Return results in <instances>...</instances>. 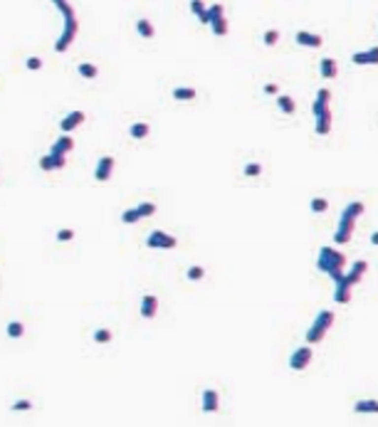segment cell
Here are the masks:
<instances>
[{
    "instance_id": "cell-1",
    "label": "cell",
    "mask_w": 378,
    "mask_h": 427,
    "mask_svg": "<svg viewBox=\"0 0 378 427\" xmlns=\"http://www.w3.org/2000/svg\"><path fill=\"white\" fill-rule=\"evenodd\" d=\"M52 3H55V5L60 8V13L65 15V30H62V35H60L57 45H55V50L62 55V52H67V50H69V45L74 42L77 30H79V23H77V15H74V10H72V5L67 3V0H52Z\"/></svg>"
},
{
    "instance_id": "cell-2",
    "label": "cell",
    "mask_w": 378,
    "mask_h": 427,
    "mask_svg": "<svg viewBox=\"0 0 378 427\" xmlns=\"http://www.w3.org/2000/svg\"><path fill=\"white\" fill-rule=\"evenodd\" d=\"M316 267L319 272L329 274L334 279V284L344 277V267H346V255H341L339 250L334 247H321L319 250V260H316Z\"/></svg>"
},
{
    "instance_id": "cell-3",
    "label": "cell",
    "mask_w": 378,
    "mask_h": 427,
    "mask_svg": "<svg viewBox=\"0 0 378 427\" xmlns=\"http://www.w3.org/2000/svg\"><path fill=\"white\" fill-rule=\"evenodd\" d=\"M331 324H334V314H331V311H319L316 319H314V324H311L309 331H307V343L311 346V343L324 341V336H326V331L331 328Z\"/></svg>"
},
{
    "instance_id": "cell-4",
    "label": "cell",
    "mask_w": 378,
    "mask_h": 427,
    "mask_svg": "<svg viewBox=\"0 0 378 427\" xmlns=\"http://www.w3.org/2000/svg\"><path fill=\"white\" fill-rule=\"evenodd\" d=\"M175 245H178V240L163 230H153L146 237V247H151V250H173Z\"/></svg>"
},
{
    "instance_id": "cell-5",
    "label": "cell",
    "mask_w": 378,
    "mask_h": 427,
    "mask_svg": "<svg viewBox=\"0 0 378 427\" xmlns=\"http://www.w3.org/2000/svg\"><path fill=\"white\" fill-rule=\"evenodd\" d=\"M353 228H356V220L341 215V218H339V228H336V232H334V242H336V245H346V242L351 240V235H353Z\"/></svg>"
},
{
    "instance_id": "cell-6",
    "label": "cell",
    "mask_w": 378,
    "mask_h": 427,
    "mask_svg": "<svg viewBox=\"0 0 378 427\" xmlns=\"http://www.w3.org/2000/svg\"><path fill=\"white\" fill-rule=\"evenodd\" d=\"M311 348H309V343L307 346H302V348H297L292 356H289V368L292 370H304V368H309V363H311Z\"/></svg>"
},
{
    "instance_id": "cell-7",
    "label": "cell",
    "mask_w": 378,
    "mask_h": 427,
    "mask_svg": "<svg viewBox=\"0 0 378 427\" xmlns=\"http://www.w3.org/2000/svg\"><path fill=\"white\" fill-rule=\"evenodd\" d=\"M294 40H297V45H302V47H311V50H316V47L324 45V37H321V35H316V33H307V30H299V33L294 35Z\"/></svg>"
},
{
    "instance_id": "cell-8",
    "label": "cell",
    "mask_w": 378,
    "mask_h": 427,
    "mask_svg": "<svg viewBox=\"0 0 378 427\" xmlns=\"http://www.w3.org/2000/svg\"><path fill=\"white\" fill-rule=\"evenodd\" d=\"M111 170H114V158L111 156H102L99 163H97V168H94V178L99 183H104V180L111 178Z\"/></svg>"
},
{
    "instance_id": "cell-9",
    "label": "cell",
    "mask_w": 378,
    "mask_h": 427,
    "mask_svg": "<svg viewBox=\"0 0 378 427\" xmlns=\"http://www.w3.org/2000/svg\"><path fill=\"white\" fill-rule=\"evenodd\" d=\"M351 62L363 67V65H378V47H371V50H363V52H353L351 55Z\"/></svg>"
},
{
    "instance_id": "cell-10",
    "label": "cell",
    "mask_w": 378,
    "mask_h": 427,
    "mask_svg": "<svg viewBox=\"0 0 378 427\" xmlns=\"http://www.w3.org/2000/svg\"><path fill=\"white\" fill-rule=\"evenodd\" d=\"M84 119H87V114H84V111H72V114H67V116L60 121V129H62L65 133H69L72 129L82 126V124H84Z\"/></svg>"
},
{
    "instance_id": "cell-11",
    "label": "cell",
    "mask_w": 378,
    "mask_h": 427,
    "mask_svg": "<svg viewBox=\"0 0 378 427\" xmlns=\"http://www.w3.org/2000/svg\"><path fill=\"white\" fill-rule=\"evenodd\" d=\"M319 74H321V79H336V77H339V65H336V60H331V57L319 60Z\"/></svg>"
},
{
    "instance_id": "cell-12",
    "label": "cell",
    "mask_w": 378,
    "mask_h": 427,
    "mask_svg": "<svg viewBox=\"0 0 378 427\" xmlns=\"http://www.w3.org/2000/svg\"><path fill=\"white\" fill-rule=\"evenodd\" d=\"M329 101H331V94H329V89H319V92H316V101H314V106H311L314 116L329 114Z\"/></svg>"
},
{
    "instance_id": "cell-13",
    "label": "cell",
    "mask_w": 378,
    "mask_h": 427,
    "mask_svg": "<svg viewBox=\"0 0 378 427\" xmlns=\"http://www.w3.org/2000/svg\"><path fill=\"white\" fill-rule=\"evenodd\" d=\"M158 311V299L153 294H143L141 296V319H153Z\"/></svg>"
},
{
    "instance_id": "cell-14",
    "label": "cell",
    "mask_w": 378,
    "mask_h": 427,
    "mask_svg": "<svg viewBox=\"0 0 378 427\" xmlns=\"http://www.w3.org/2000/svg\"><path fill=\"white\" fill-rule=\"evenodd\" d=\"M72 148H74V138L65 133V136H60V138H57V141L52 143L50 153H60V156H67V153H69Z\"/></svg>"
},
{
    "instance_id": "cell-15",
    "label": "cell",
    "mask_w": 378,
    "mask_h": 427,
    "mask_svg": "<svg viewBox=\"0 0 378 427\" xmlns=\"http://www.w3.org/2000/svg\"><path fill=\"white\" fill-rule=\"evenodd\" d=\"M220 407V400H218V393L215 390H203V412H218Z\"/></svg>"
},
{
    "instance_id": "cell-16",
    "label": "cell",
    "mask_w": 378,
    "mask_h": 427,
    "mask_svg": "<svg viewBox=\"0 0 378 427\" xmlns=\"http://www.w3.org/2000/svg\"><path fill=\"white\" fill-rule=\"evenodd\" d=\"M353 412H358V415H366V412L378 415V400H373V397H368V400H358V402L353 405Z\"/></svg>"
},
{
    "instance_id": "cell-17",
    "label": "cell",
    "mask_w": 378,
    "mask_h": 427,
    "mask_svg": "<svg viewBox=\"0 0 378 427\" xmlns=\"http://www.w3.org/2000/svg\"><path fill=\"white\" fill-rule=\"evenodd\" d=\"M129 133H131V138H136V141H143V138H146V136L151 133V126H148L146 121H136V124H131Z\"/></svg>"
},
{
    "instance_id": "cell-18",
    "label": "cell",
    "mask_w": 378,
    "mask_h": 427,
    "mask_svg": "<svg viewBox=\"0 0 378 427\" xmlns=\"http://www.w3.org/2000/svg\"><path fill=\"white\" fill-rule=\"evenodd\" d=\"M363 202H358V200H353V202H348L346 207H344V212L341 215H346V218H351V220H358L361 215H363Z\"/></svg>"
},
{
    "instance_id": "cell-19",
    "label": "cell",
    "mask_w": 378,
    "mask_h": 427,
    "mask_svg": "<svg viewBox=\"0 0 378 427\" xmlns=\"http://www.w3.org/2000/svg\"><path fill=\"white\" fill-rule=\"evenodd\" d=\"M314 131H316L319 136H326V133L331 131V111L316 116V126H314Z\"/></svg>"
},
{
    "instance_id": "cell-20",
    "label": "cell",
    "mask_w": 378,
    "mask_h": 427,
    "mask_svg": "<svg viewBox=\"0 0 378 427\" xmlns=\"http://www.w3.org/2000/svg\"><path fill=\"white\" fill-rule=\"evenodd\" d=\"M334 301H336V304H348V301H351V287L336 284V287H334Z\"/></svg>"
},
{
    "instance_id": "cell-21",
    "label": "cell",
    "mask_w": 378,
    "mask_h": 427,
    "mask_svg": "<svg viewBox=\"0 0 378 427\" xmlns=\"http://www.w3.org/2000/svg\"><path fill=\"white\" fill-rule=\"evenodd\" d=\"M173 99L175 101H193L196 99V89H191V87H175L173 89Z\"/></svg>"
},
{
    "instance_id": "cell-22",
    "label": "cell",
    "mask_w": 378,
    "mask_h": 427,
    "mask_svg": "<svg viewBox=\"0 0 378 427\" xmlns=\"http://www.w3.org/2000/svg\"><path fill=\"white\" fill-rule=\"evenodd\" d=\"M277 106H279V111H282V114H294V111H297L294 99H292V97H287V94L277 97Z\"/></svg>"
},
{
    "instance_id": "cell-23",
    "label": "cell",
    "mask_w": 378,
    "mask_h": 427,
    "mask_svg": "<svg viewBox=\"0 0 378 427\" xmlns=\"http://www.w3.org/2000/svg\"><path fill=\"white\" fill-rule=\"evenodd\" d=\"M136 30H138V35L141 37H146V40H151L153 35H156V30H153V25L146 20V18H141L138 23H136Z\"/></svg>"
},
{
    "instance_id": "cell-24",
    "label": "cell",
    "mask_w": 378,
    "mask_h": 427,
    "mask_svg": "<svg viewBox=\"0 0 378 427\" xmlns=\"http://www.w3.org/2000/svg\"><path fill=\"white\" fill-rule=\"evenodd\" d=\"M210 30H213V35L223 37V35H228V30H230V23H228L225 18H220V20H213V23H210Z\"/></svg>"
},
{
    "instance_id": "cell-25",
    "label": "cell",
    "mask_w": 378,
    "mask_h": 427,
    "mask_svg": "<svg viewBox=\"0 0 378 427\" xmlns=\"http://www.w3.org/2000/svg\"><path fill=\"white\" fill-rule=\"evenodd\" d=\"M77 72H79V77H84V79H94V77L99 74V69H97V65H92V62H82Z\"/></svg>"
},
{
    "instance_id": "cell-26",
    "label": "cell",
    "mask_w": 378,
    "mask_h": 427,
    "mask_svg": "<svg viewBox=\"0 0 378 427\" xmlns=\"http://www.w3.org/2000/svg\"><path fill=\"white\" fill-rule=\"evenodd\" d=\"M8 336L10 338H23L25 336V324L23 321H10L8 324Z\"/></svg>"
},
{
    "instance_id": "cell-27",
    "label": "cell",
    "mask_w": 378,
    "mask_h": 427,
    "mask_svg": "<svg viewBox=\"0 0 378 427\" xmlns=\"http://www.w3.org/2000/svg\"><path fill=\"white\" fill-rule=\"evenodd\" d=\"M141 220V212H138V207H129V210H124V215H121V223H126V225H134V223H138Z\"/></svg>"
},
{
    "instance_id": "cell-28",
    "label": "cell",
    "mask_w": 378,
    "mask_h": 427,
    "mask_svg": "<svg viewBox=\"0 0 378 427\" xmlns=\"http://www.w3.org/2000/svg\"><path fill=\"white\" fill-rule=\"evenodd\" d=\"M366 269H368V262H366V260H358V262H353V264H351V269H348V272L363 279V274H366Z\"/></svg>"
},
{
    "instance_id": "cell-29",
    "label": "cell",
    "mask_w": 378,
    "mask_h": 427,
    "mask_svg": "<svg viewBox=\"0 0 378 427\" xmlns=\"http://www.w3.org/2000/svg\"><path fill=\"white\" fill-rule=\"evenodd\" d=\"M203 277H206V269L201 264H193L191 269H188V279H191V282H201Z\"/></svg>"
},
{
    "instance_id": "cell-30",
    "label": "cell",
    "mask_w": 378,
    "mask_h": 427,
    "mask_svg": "<svg viewBox=\"0 0 378 427\" xmlns=\"http://www.w3.org/2000/svg\"><path fill=\"white\" fill-rule=\"evenodd\" d=\"M208 15H210V23H213V20H220V18H225V8H223L220 3H215V5L208 8Z\"/></svg>"
},
{
    "instance_id": "cell-31",
    "label": "cell",
    "mask_w": 378,
    "mask_h": 427,
    "mask_svg": "<svg viewBox=\"0 0 378 427\" xmlns=\"http://www.w3.org/2000/svg\"><path fill=\"white\" fill-rule=\"evenodd\" d=\"M309 207H311V212H324V210H329V200H324V197H314V200L309 202Z\"/></svg>"
},
{
    "instance_id": "cell-32",
    "label": "cell",
    "mask_w": 378,
    "mask_h": 427,
    "mask_svg": "<svg viewBox=\"0 0 378 427\" xmlns=\"http://www.w3.org/2000/svg\"><path fill=\"white\" fill-rule=\"evenodd\" d=\"M92 338H94L97 343H109V341H111V331H106V328H97Z\"/></svg>"
},
{
    "instance_id": "cell-33",
    "label": "cell",
    "mask_w": 378,
    "mask_h": 427,
    "mask_svg": "<svg viewBox=\"0 0 378 427\" xmlns=\"http://www.w3.org/2000/svg\"><path fill=\"white\" fill-rule=\"evenodd\" d=\"M277 40H279V33H277V30H267V33L262 35V42H265L267 47H272V45H277Z\"/></svg>"
},
{
    "instance_id": "cell-34",
    "label": "cell",
    "mask_w": 378,
    "mask_h": 427,
    "mask_svg": "<svg viewBox=\"0 0 378 427\" xmlns=\"http://www.w3.org/2000/svg\"><path fill=\"white\" fill-rule=\"evenodd\" d=\"M138 212H141V218H151L153 212H156V205L153 202H141L138 205Z\"/></svg>"
},
{
    "instance_id": "cell-35",
    "label": "cell",
    "mask_w": 378,
    "mask_h": 427,
    "mask_svg": "<svg viewBox=\"0 0 378 427\" xmlns=\"http://www.w3.org/2000/svg\"><path fill=\"white\" fill-rule=\"evenodd\" d=\"M242 173H245V175H252V178H257V175L262 173V165H260V163H247V165L242 168Z\"/></svg>"
},
{
    "instance_id": "cell-36",
    "label": "cell",
    "mask_w": 378,
    "mask_h": 427,
    "mask_svg": "<svg viewBox=\"0 0 378 427\" xmlns=\"http://www.w3.org/2000/svg\"><path fill=\"white\" fill-rule=\"evenodd\" d=\"M52 156V163H55V170H62L67 165V156H60V153H50Z\"/></svg>"
},
{
    "instance_id": "cell-37",
    "label": "cell",
    "mask_w": 378,
    "mask_h": 427,
    "mask_svg": "<svg viewBox=\"0 0 378 427\" xmlns=\"http://www.w3.org/2000/svg\"><path fill=\"white\" fill-rule=\"evenodd\" d=\"M57 240H60V242H69V240H74V230H69V228H62V230L57 232Z\"/></svg>"
},
{
    "instance_id": "cell-38",
    "label": "cell",
    "mask_w": 378,
    "mask_h": 427,
    "mask_svg": "<svg viewBox=\"0 0 378 427\" xmlns=\"http://www.w3.org/2000/svg\"><path fill=\"white\" fill-rule=\"evenodd\" d=\"M40 168H42V170H55V163H52V156H50V153L40 158Z\"/></svg>"
},
{
    "instance_id": "cell-39",
    "label": "cell",
    "mask_w": 378,
    "mask_h": 427,
    "mask_svg": "<svg viewBox=\"0 0 378 427\" xmlns=\"http://www.w3.org/2000/svg\"><path fill=\"white\" fill-rule=\"evenodd\" d=\"M13 410H15V412H23V410H33V402H30V400H18V402H13Z\"/></svg>"
},
{
    "instance_id": "cell-40",
    "label": "cell",
    "mask_w": 378,
    "mask_h": 427,
    "mask_svg": "<svg viewBox=\"0 0 378 427\" xmlns=\"http://www.w3.org/2000/svg\"><path fill=\"white\" fill-rule=\"evenodd\" d=\"M203 10H206V3H203V0H191V13L201 15Z\"/></svg>"
},
{
    "instance_id": "cell-41",
    "label": "cell",
    "mask_w": 378,
    "mask_h": 427,
    "mask_svg": "<svg viewBox=\"0 0 378 427\" xmlns=\"http://www.w3.org/2000/svg\"><path fill=\"white\" fill-rule=\"evenodd\" d=\"M25 67H28V69H40V67H42V60H40V57H28Z\"/></svg>"
},
{
    "instance_id": "cell-42",
    "label": "cell",
    "mask_w": 378,
    "mask_h": 427,
    "mask_svg": "<svg viewBox=\"0 0 378 427\" xmlns=\"http://www.w3.org/2000/svg\"><path fill=\"white\" fill-rule=\"evenodd\" d=\"M277 84H265V94H277Z\"/></svg>"
},
{
    "instance_id": "cell-43",
    "label": "cell",
    "mask_w": 378,
    "mask_h": 427,
    "mask_svg": "<svg viewBox=\"0 0 378 427\" xmlns=\"http://www.w3.org/2000/svg\"><path fill=\"white\" fill-rule=\"evenodd\" d=\"M371 242H373V245L378 247V232H373V235H371Z\"/></svg>"
}]
</instances>
